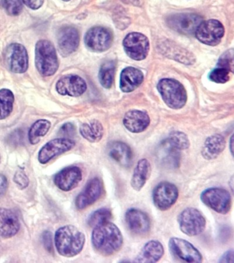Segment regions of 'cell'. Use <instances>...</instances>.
<instances>
[{
    "instance_id": "6da1fadb",
    "label": "cell",
    "mask_w": 234,
    "mask_h": 263,
    "mask_svg": "<svg viewBox=\"0 0 234 263\" xmlns=\"http://www.w3.org/2000/svg\"><path fill=\"white\" fill-rule=\"evenodd\" d=\"M92 242L96 252L102 256H112L122 248V232L114 223L106 222L94 228Z\"/></svg>"
},
{
    "instance_id": "7a4b0ae2",
    "label": "cell",
    "mask_w": 234,
    "mask_h": 263,
    "mask_svg": "<svg viewBox=\"0 0 234 263\" xmlns=\"http://www.w3.org/2000/svg\"><path fill=\"white\" fill-rule=\"evenodd\" d=\"M55 241L59 254L67 258H71L77 256L83 250L85 236L75 226L67 225L57 230Z\"/></svg>"
},
{
    "instance_id": "3957f363",
    "label": "cell",
    "mask_w": 234,
    "mask_h": 263,
    "mask_svg": "<svg viewBox=\"0 0 234 263\" xmlns=\"http://www.w3.org/2000/svg\"><path fill=\"white\" fill-rule=\"evenodd\" d=\"M35 65L41 75L48 77L55 75L59 63L54 45L48 40H40L35 46Z\"/></svg>"
},
{
    "instance_id": "277c9868",
    "label": "cell",
    "mask_w": 234,
    "mask_h": 263,
    "mask_svg": "<svg viewBox=\"0 0 234 263\" xmlns=\"http://www.w3.org/2000/svg\"><path fill=\"white\" fill-rule=\"evenodd\" d=\"M157 89L164 102L170 108L180 109L186 104V90L179 82L166 78L160 80L157 84Z\"/></svg>"
},
{
    "instance_id": "5b68a950",
    "label": "cell",
    "mask_w": 234,
    "mask_h": 263,
    "mask_svg": "<svg viewBox=\"0 0 234 263\" xmlns=\"http://www.w3.org/2000/svg\"><path fill=\"white\" fill-rule=\"evenodd\" d=\"M178 223L183 233L190 236L202 233L206 226V220L199 210L187 208L178 216Z\"/></svg>"
},
{
    "instance_id": "8992f818",
    "label": "cell",
    "mask_w": 234,
    "mask_h": 263,
    "mask_svg": "<svg viewBox=\"0 0 234 263\" xmlns=\"http://www.w3.org/2000/svg\"><path fill=\"white\" fill-rule=\"evenodd\" d=\"M201 199L207 206L222 215H226L231 210V197L226 189H207L201 193Z\"/></svg>"
},
{
    "instance_id": "52a82bcc",
    "label": "cell",
    "mask_w": 234,
    "mask_h": 263,
    "mask_svg": "<svg viewBox=\"0 0 234 263\" xmlns=\"http://www.w3.org/2000/svg\"><path fill=\"white\" fill-rule=\"evenodd\" d=\"M5 65L15 73H24L28 70L29 59L23 45L14 43L10 44L4 53Z\"/></svg>"
},
{
    "instance_id": "ba28073f",
    "label": "cell",
    "mask_w": 234,
    "mask_h": 263,
    "mask_svg": "<svg viewBox=\"0 0 234 263\" xmlns=\"http://www.w3.org/2000/svg\"><path fill=\"white\" fill-rule=\"evenodd\" d=\"M225 34V28L219 21L209 20L202 22L195 32V36L200 42L215 46L219 45Z\"/></svg>"
},
{
    "instance_id": "9c48e42d",
    "label": "cell",
    "mask_w": 234,
    "mask_h": 263,
    "mask_svg": "<svg viewBox=\"0 0 234 263\" xmlns=\"http://www.w3.org/2000/svg\"><path fill=\"white\" fill-rule=\"evenodd\" d=\"M203 18L194 13H178L168 16L166 22L172 30L184 35L195 34Z\"/></svg>"
},
{
    "instance_id": "30bf717a",
    "label": "cell",
    "mask_w": 234,
    "mask_h": 263,
    "mask_svg": "<svg viewBox=\"0 0 234 263\" xmlns=\"http://www.w3.org/2000/svg\"><path fill=\"white\" fill-rule=\"evenodd\" d=\"M123 47L127 54L135 61L147 58L150 49L149 39L139 32H131L123 41Z\"/></svg>"
},
{
    "instance_id": "8fae6325",
    "label": "cell",
    "mask_w": 234,
    "mask_h": 263,
    "mask_svg": "<svg viewBox=\"0 0 234 263\" xmlns=\"http://www.w3.org/2000/svg\"><path fill=\"white\" fill-rule=\"evenodd\" d=\"M112 32L103 27H94L87 31L85 36L86 47L94 52H102L112 46Z\"/></svg>"
},
{
    "instance_id": "7c38bea8",
    "label": "cell",
    "mask_w": 234,
    "mask_h": 263,
    "mask_svg": "<svg viewBox=\"0 0 234 263\" xmlns=\"http://www.w3.org/2000/svg\"><path fill=\"white\" fill-rule=\"evenodd\" d=\"M178 197L177 187L172 183L162 182L153 191L154 204L160 211L170 209L176 203Z\"/></svg>"
},
{
    "instance_id": "4fadbf2b",
    "label": "cell",
    "mask_w": 234,
    "mask_h": 263,
    "mask_svg": "<svg viewBox=\"0 0 234 263\" xmlns=\"http://www.w3.org/2000/svg\"><path fill=\"white\" fill-rule=\"evenodd\" d=\"M76 143L71 139L59 138L48 142L39 152L38 159L40 163L45 164L52 158L69 151L75 147Z\"/></svg>"
},
{
    "instance_id": "5bb4252c",
    "label": "cell",
    "mask_w": 234,
    "mask_h": 263,
    "mask_svg": "<svg viewBox=\"0 0 234 263\" xmlns=\"http://www.w3.org/2000/svg\"><path fill=\"white\" fill-rule=\"evenodd\" d=\"M169 248L172 254L186 262L200 263L203 256L200 252L188 240L176 237L171 238Z\"/></svg>"
},
{
    "instance_id": "9a60e30c",
    "label": "cell",
    "mask_w": 234,
    "mask_h": 263,
    "mask_svg": "<svg viewBox=\"0 0 234 263\" xmlns=\"http://www.w3.org/2000/svg\"><path fill=\"white\" fill-rule=\"evenodd\" d=\"M102 191L103 184L101 180L98 178L92 179L76 198V206L79 210L85 209L100 198L102 194Z\"/></svg>"
},
{
    "instance_id": "2e32d148",
    "label": "cell",
    "mask_w": 234,
    "mask_h": 263,
    "mask_svg": "<svg viewBox=\"0 0 234 263\" xmlns=\"http://www.w3.org/2000/svg\"><path fill=\"white\" fill-rule=\"evenodd\" d=\"M57 43L61 54L64 57H68L77 51L79 46V31L74 27H63L57 34Z\"/></svg>"
},
{
    "instance_id": "e0dca14e",
    "label": "cell",
    "mask_w": 234,
    "mask_h": 263,
    "mask_svg": "<svg viewBox=\"0 0 234 263\" xmlns=\"http://www.w3.org/2000/svg\"><path fill=\"white\" fill-rule=\"evenodd\" d=\"M56 90L61 96L79 97L87 90V84L79 76L67 75L57 82Z\"/></svg>"
},
{
    "instance_id": "ac0fdd59",
    "label": "cell",
    "mask_w": 234,
    "mask_h": 263,
    "mask_svg": "<svg viewBox=\"0 0 234 263\" xmlns=\"http://www.w3.org/2000/svg\"><path fill=\"white\" fill-rule=\"evenodd\" d=\"M83 179L81 168L77 166H70L63 168L55 175L54 182L61 190L69 191L75 189Z\"/></svg>"
},
{
    "instance_id": "d6986e66",
    "label": "cell",
    "mask_w": 234,
    "mask_h": 263,
    "mask_svg": "<svg viewBox=\"0 0 234 263\" xmlns=\"http://www.w3.org/2000/svg\"><path fill=\"white\" fill-rule=\"evenodd\" d=\"M125 221L129 229L138 235L147 234L151 229V220L145 212L137 209H130L125 214Z\"/></svg>"
},
{
    "instance_id": "ffe728a7",
    "label": "cell",
    "mask_w": 234,
    "mask_h": 263,
    "mask_svg": "<svg viewBox=\"0 0 234 263\" xmlns=\"http://www.w3.org/2000/svg\"><path fill=\"white\" fill-rule=\"evenodd\" d=\"M20 229L17 216L11 210L0 208V239L13 237Z\"/></svg>"
},
{
    "instance_id": "44dd1931",
    "label": "cell",
    "mask_w": 234,
    "mask_h": 263,
    "mask_svg": "<svg viewBox=\"0 0 234 263\" xmlns=\"http://www.w3.org/2000/svg\"><path fill=\"white\" fill-rule=\"evenodd\" d=\"M108 154L123 167H130L133 164V152L127 143L121 141H114L109 144Z\"/></svg>"
},
{
    "instance_id": "7402d4cb",
    "label": "cell",
    "mask_w": 234,
    "mask_h": 263,
    "mask_svg": "<svg viewBox=\"0 0 234 263\" xmlns=\"http://www.w3.org/2000/svg\"><path fill=\"white\" fill-rule=\"evenodd\" d=\"M150 117L145 111L132 110L127 112L123 119L125 127L131 133H140L150 125Z\"/></svg>"
},
{
    "instance_id": "603a6c76",
    "label": "cell",
    "mask_w": 234,
    "mask_h": 263,
    "mask_svg": "<svg viewBox=\"0 0 234 263\" xmlns=\"http://www.w3.org/2000/svg\"><path fill=\"white\" fill-rule=\"evenodd\" d=\"M164 254V248L161 242L156 240H149L141 249L140 253L135 258L134 262H157Z\"/></svg>"
},
{
    "instance_id": "cb8c5ba5",
    "label": "cell",
    "mask_w": 234,
    "mask_h": 263,
    "mask_svg": "<svg viewBox=\"0 0 234 263\" xmlns=\"http://www.w3.org/2000/svg\"><path fill=\"white\" fill-rule=\"evenodd\" d=\"M143 75L140 70L134 67H127L120 76V88L123 92H132L141 85Z\"/></svg>"
},
{
    "instance_id": "d4e9b609",
    "label": "cell",
    "mask_w": 234,
    "mask_h": 263,
    "mask_svg": "<svg viewBox=\"0 0 234 263\" xmlns=\"http://www.w3.org/2000/svg\"><path fill=\"white\" fill-rule=\"evenodd\" d=\"M152 172L151 163L146 158L139 160L135 166L131 184L134 190L139 191L145 186Z\"/></svg>"
},
{
    "instance_id": "484cf974",
    "label": "cell",
    "mask_w": 234,
    "mask_h": 263,
    "mask_svg": "<svg viewBox=\"0 0 234 263\" xmlns=\"http://www.w3.org/2000/svg\"><path fill=\"white\" fill-rule=\"evenodd\" d=\"M226 141L223 136L221 135L210 136L205 140L201 153L205 159H215L224 151Z\"/></svg>"
},
{
    "instance_id": "4316f807",
    "label": "cell",
    "mask_w": 234,
    "mask_h": 263,
    "mask_svg": "<svg viewBox=\"0 0 234 263\" xmlns=\"http://www.w3.org/2000/svg\"><path fill=\"white\" fill-rule=\"evenodd\" d=\"M180 152L175 149L164 140L159 150V159L164 165L170 167H177L180 163Z\"/></svg>"
},
{
    "instance_id": "83f0119b",
    "label": "cell",
    "mask_w": 234,
    "mask_h": 263,
    "mask_svg": "<svg viewBox=\"0 0 234 263\" xmlns=\"http://www.w3.org/2000/svg\"><path fill=\"white\" fill-rule=\"evenodd\" d=\"M80 133L87 141L97 143L103 137L104 128L100 121L93 120L83 123L80 127Z\"/></svg>"
},
{
    "instance_id": "f1b7e54d",
    "label": "cell",
    "mask_w": 234,
    "mask_h": 263,
    "mask_svg": "<svg viewBox=\"0 0 234 263\" xmlns=\"http://www.w3.org/2000/svg\"><path fill=\"white\" fill-rule=\"evenodd\" d=\"M51 123L46 119H40L35 121L28 131V139L32 145L40 143L50 129Z\"/></svg>"
},
{
    "instance_id": "f546056e",
    "label": "cell",
    "mask_w": 234,
    "mask_h": 263,
    "mask_svg": "<svg viewBox=\"0 0 234 263\" xmlns=\"http://www.w3.org/2000/svg\"><path fill=\"white\" fill-rule=\"evenodd\" d=\"M168 47V49H163L166 51L165 54L168 57L172 58V59L186 65H192L195 62V58L192 53L187 51L186 49L182 47L176 46L173 44H170L169 43L166 45Z\"/></svg>"
},
{
    "instance_id": "4dcf8cb0",
    "label": "cell",
    "mask_w": 234,
    "mask_h": 263,
    "mask_svg": "<svg viewBox=\"0 0 234 263\" xmlns=\"http://www.w3.org/2000/svg\"><path fill=\"white\" fill-rule=\"evenodd\" d=\"M15 102V96L11 90H0V120L7 118L11 114Z\"/></svg>"
},
{
    "instance_id": "1f68e13d",
    "label": "cell",
    "mask_w": 234,
    "mask_h": 263,
    "mask_svg": "<svg viewBox=\"0 0 234 263\" xmlns=\"http://www.w3.org/2000/svg\"><path fill=\"white\" fill-rule=\"evenodd\" d=\"M116 63L114 61L106 62L100 68L99 80L100 83L104 88L112 87L114 80L115 72H116Z\"/></svg>"
},
{
    "instance_id": "d6a6232c",
    "label": "cell",
    "mask_w": 234,
    "mask_h": 263,
    "mask_svg": "<svg viewBox=\"0 0 234 263\" xmlns=\"http://www.w3.org/2000/svg\"><path fill=\"white\" fill-rule=\"evenodd\" d=\"M165 140L170 146L179 151L188 149L190 147L188 136L182 132H172Z\"/></svg>"
},
{
    "instance_id": "836d02e7",
    "label": "cell",
    "mask_w": 234,
    "mask_h": 263,
    "mask_svg": "<svg viewBox=\"0 0 234 263\" xmlns=\"http://www.w3.org/2000/svg\"><path fill=\"white\" fill-rule=\"evenodd\" d=\"M112 218V211L109 209L103 208L94 211L88 218V225L91 228H96L106 222L110 221Z\"/></svg>"
},
{
    "instance_id": "e575fe53",
    "label": "cell",
    "mask_w": 234,
    "mask_h": 263,
    "mask_svg": "<svg viewBox=\"0 0 234 263\" xmlns=\"http://www.w3.org/2000/svg\"><path fill=\"white\" fill-rule=\"evenodd\" d=\"M0 7L9 15L18 16L23 10V3L22 0H0Z\"/></svg>"
},
{
    "instance_id": "d590c367",
    "label": "cell",
    "mask_w": 234,
    "mask_h": 263,
    "mask_svg": "<svg viewBox=\"0 0 234 263\" xmlns=\"http://www.w3.org/2000/svg\"><path fill=\"white\" fill-rule=\"evenodd\" d=\"M209 78L211 81L215 83H226L229 80L230 71L224 68L218 67L209 73Z\"/></svg>"
},
{
    "instance_id": "8d00e7d4",
    "label": "cell",
    "mask_w": 234,
    "mask_h": 263,
    "mask_svg": "<svg viewBox=\"0 0 234 263\" xmlns=\"http://www.w3.org/2000/svg\"><path fill=\"white\" fill-rule=\"evenodd\" d=\"M218 67L229 70L230 72L233 71V51L232 49L226 51L220 58Z\"/></svg>"
},
{
    "instance_id": "74e56055",
    "label": "cell",
    "mask_w": 234,
    "mask_h": 263,
    "mask_svg": "<svg viewBox=\"0 0 234 263\" xmlns=\"http://www.w3.org/2000/svg\"><path fill=\"white\" fill-rule=\"evenodd\" d=\"M14 182L20 189H26L29 185V179L22 170H18L14 176Z\"/></svg>"
},
{
    "instance_id": "f35d334b",
    "label": "cell",
    "mask_w": 234,
    "mask_h": 263,
    "mask_svg": "<svg viewBox=\"0 0 234 263\" xmlns=\"http://www.w3.org/2000/svg\"><path fill=\"white\" fill-rule=\"evenodd\" d=\"M76 128L75 125L71 123H66L63 124L59 129V135L64 138L73 137L75 135Z\"/></svg>"
},
{
    "instance_id": "ab89813d",
    "label": "cell",
    "mask_w": 234,
    "mask_h": 263,
    "mask_svg": "<svg viewBox=\"0 0 234 263\" xmlns=\"http://www.w3.org/2000/svg\"><path fill=\"white\" fill-rule=\"evenodd\" d=\"M42 239L46 250L49 252H52L53 251L52 233L49 231H45L42 234Z\"/></svg>"
},
{
    "instance_id": "60d3db41",
    "label": "cell",
    "mask_w": 234,
    "mask_h": 263,
    "mask_svg": "<svg viewBox=\"0 0 234 263\" xmlns=\"http://www.w3.org/2000/svg\"><path fill=\"white\" fill-rule=\"evenodd\" d=\"M22 1L32 10L40 9L44 3V0H22Z\"/></svg>"
},
{
    "instance_id": "b9f144b4",
    "label": "cell",
    "mask_w": 234,
    "mask_h": 263,
    "mask_svg": "<svg viewBox=\"0 0 234 263\" xmlns=\"http://www.w3.org/2000/svg\"><path fill=\"white\" fill-rule=\"evenodd\" d=\"M8 189V180L7 177L0 174V197L3 196L7 192Z\"/></svg>"
},
{
    "instance_id": "7bdbcfd3",
    "label": "cell",
    "mask_w": 234,
    "mask_h": 263,
    "mask_svg": "<svg viewBox=\"0 0 234 263\" xmlns=\"http://www.w3.org/2000/svg\"><path fill=\"white\" fill-rule=\"evenodd\" d=\"M221 263H233V251H227L221 257V260H219Z\"/></svg>"
},
{
    "instance_id": "ee69618b",
    "label": "cell",
    "mask_w": 234,
    "mask_h": 263,
    "mask_svg": "<svg viewBox=\"0 0 234 263\" xmlns=\"http://www.w3.org/2000/svg\"><path fill=\"white\" fill-rule=\"evenodd\" d=\"M124 3L128 4H132L134 6H140L141 4V0H121Z\"/></svg>"
},
{
    "instance_id": "f6af8a7d",
    "label": "cell",
    "mask_w": 234,
    "mask_h": 263,
    "mask_svg": "<svg viewBox=\"0 0 234 263\" xmlns=\"http://www.w3.org/2000/svg\"><path fill=\"white\" fill-rule=\"evenodd\" d=\"M233 136H232L231 137V139H230V150H231V153L232 155H233Z\"/></svg>"
},
{
    "instance_id": "bcb514c9",
    "label": "cell",
    "mask_w": 234,
    "mask_h": 263,
    "mask_svg": "<svg viewBox=\"0 0 234 263\" xmlns=\"http://www.w3.org/2000/svg\"><path fill=\"white\" fill-rule=\"evenodd\" d=\"M63 1H64V2H69V1H70V0H63Z\"/></svg>"
},
{
    "instance_id": "7dc6e473",
    "label": "cell",
    "mask_w": 234,
    "mask_h": 263,
    "mask_svg": "<svg viewBox=\"0 0 234 263\" xmlns=\"http://www.w3.org/2000/svg\"><path fill=\"white\" fill-rule=\"evenodd\" d=\"M0 162H1V156H0Z\"/></svg>"
}]
</instances>
